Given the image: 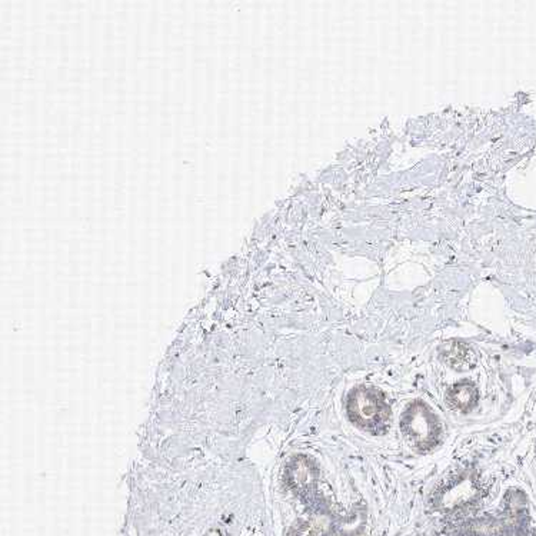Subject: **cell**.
Masks as SVG:
<instances>
[{
	"instance_id": "277c9868",
	"label": "cell",
	"mask_w": 536,
	"mask_h": 536,
	"mask_svg": "<svg viewBox=\"0 0 536 536\" xmlns=\"http://www.w3.org/2000/svg\"><path fill=\"white\" fill-rule=\"evenodd\" d=\"M483 493L476 470L466 469L433 492L432 506L440 512H453L476 503Z\"/></svg>"
},
{
	"instance_id": "7a4b0ae2",
	"label": "cell",
	"mask_w": 536,
	"mask_h": 536,
	"mask_svg": "<svg viewBox=\"0 0 536 536\" xmlns=\"http://www.w3.org/2000/svg\"><path fill=\"white\" fill-rule=\"evenodd\" d=\"M346 412L353 425L372 435H383L392 409L382 390L365 385L355 386L346 399Z\"/></svg>"
},
{
	"instance_id": "3957f363",
	"label": "cell",
	"mask_w": 536,
	"mask_h": 536,
	"mask_svg": "<svg viewBox=\"0 0 536 536\" xmlns=\"http://www.w3.org/2000/svg\"><path fill=\"white\" fill-rule=\"evenodd\" d=\"M400 430L412 446L422 453L435 449L442 436L438 416L422 400H413L405 408L400 415Z\"/></svg>"
},
{
	"instance_id": "5b68a950",
	"label": "cell",
	"mask_w": 536,
	"mask_h": 536,
	"mask_svg": "<svg viewBox=\"0 0 536 536\" xmlns=\"http://www.w3.org/2000/svg\"><path fill=\"white\" fill-rule=\"evenodd\" d=\"M479 400V392L476 385L469 380L463 379L455 385H452L446 393V402L455 410L462 413L470 412Z\"/></svg>"
},
{
	"instance_id": "8992f818",
	"label": "cell",
	"mask_w": 536,
	"mask_h": 536,
	"mask_svg": "<svg viewBox=\"0 0 536 536\" xmlns=\"http://www.w3.org/2000/svg\"><path fill=\"white\" fill-rule=\"evenodd\" d=\"M440 358L452 369L460 370V372L472 369L476 363V356H475L473 350L469 346H466L465 343H459V342L447 343L442 349Z\"/></svg>"
},
{
	"instance_id": "6da1fadb",
	"label": "cell",
	"mask_w": 536,
	"mask_h": 536,
	"mask_svg": "<svg viewBox=\"0 0 536 536\" xmlns=\"http://www.w3.org/2000/svg\"><path fill=\"white\" fill-rule=\"evenodd\" d=\"M462 533L465 536H529L530 517L526 495L519 489L507 490L500 513L466 522Z\"/></svg>"
}]
</instances>
